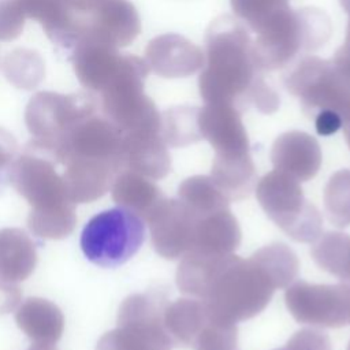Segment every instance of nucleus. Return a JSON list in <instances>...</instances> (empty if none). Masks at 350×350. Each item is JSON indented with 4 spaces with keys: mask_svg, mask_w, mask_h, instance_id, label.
<instances>
[{
    "mask_svg": "<svg viewBox=\"0 0 350 350\" xmlns=\"http://www.w3.org/2000/svg\"><path fill=\"white\" fill-rule=\"evenodd\" d=\"M278 288L254 253L246 260L231 253L216 258L200 299L212 317L237 324L262 312Z\"/></svg>",
    "mask_w": 350,
    "mask_h": 350,
    "instance_id": "nucleus-3",
    "label": "nucleus"
},
{
    "mask_svg": "<svg viewBox=\"0 0 350 350\" xmlns=\"http://www.w3.org/2000/svg\"><path fill=\"white\" fill-rule=\"evenodd\" d=\"M145 241V220L116 206L94 215L82 228L81 249L100 267L115 268L129 261Z\"/></svg>",
    "mask_w": 350,
    "mask_h": 350,
    "instance_id": "nucleus-9",
    "label": "nucleus"
},
{
    "mask_svg": "<svg viewBox=\"0 0 350 350\" xmlns=\"http://www.w3.org/2000/svg\"><path fill=\"white\" fill-rule=\"evenodd\" d=\"M256 34L253 49L258 67L275 71L287 66L297 55L323 46L329 38L331 23L321 10L287 8Z\"/></svg>",
    "mask_w": 350,
    "mask_h": 350,
    "instance_id": "nucleus-4",
    "label": "nucleus"
},
{
    "mask_svg": "<svg viewBox=\"0 0 350 350\" xmlns=\"http://www.w3.org/2000/svg\"><path fill=\"white\" fill-rule=\"evenodd\" d=\"M100 109L94 94H57L38 93L26 108V124L33 137L31 142L40 146L53 144L64 130L79 118Z\"/></svg>",
    "mask_w": 350,
    "mask_h": 350,
    "instance_id": "nucleus-11",
    "label": "nucleus"
},
{
    "mask_svg": "<svg viewBox=\"0 0 350 350\" xmlns=\"http://www.w3.org/2000/svg\"><path fill=\"white\" fill-rule=\"evenodd\" d=\"M27 350H57L53 345H38L33 343Z\"/></svg>",
    "mask_w": 350,
    "mask_h": 350,
    "instance_id": "nucleus-34",
    "label": "nucleus"
},
{
    "mask_svg": "<svg viewBox=\"0 0 350 350\" xmlns=\"http://www.w3.org/2000/svg\"><path fill=\"white\" fill-rule=\"evenodd\" d=\"M343 130H345V137H346L347 145H349V148H350V124L345 126V127H343Z\"/></svg>",
    "mask_w": 350,
    "mask_h": 350,
    "instance_id": "nucleus-35",
    "label": "nucleus"
},
{
    "mask_svg": "<svg viewBox=\"0 0 350 350\" xmlns=\"http://www.w3.org/2000/svg\"><path fill=\"white\" fill-rule=\"evenodd\" d=\"M120 170L133 171L150 179L167 176L171 171V156L161 134L157 131L123 134Z\"/></svg>",
    "mask_w": 350,
    "mask_h": 350,
    "instance_id": "nucleus-16",
    "label": "nucleus"
},
{
    "mask_svg": "<svg viewBox=\"0 0 350 350\" xmlns=\"http://www.w3.org/2000/svg\"><path fill=\"white\" fill-rule=\"evenodd\" d=\"M197 122L201 138L215 149L213 159L250 156L249 138L237 108L227 104H205L198 108Z\"/></svg>",
    "mask_w": 350,
    "mask_h": 350,
    "instance_id": "nucleus-13",
    "label": "nucleus"
},
{
    "mask_svg": "<svg viewBox=\"0 0 350 350\" xmlns=\"http://www.w3.org/2000/svg\"><path fill=\"white\" fill-rule=\"evenodd\" d=\"M314 127L320 135L335 134L340 127H343V120L340 116L332 112H320L314 118Z\"/></svg>",
    "mask_w": 350,
    "mask_h": 350,
    "instance_id": "nucleus-32",
    "label": "nucleus"
},
{
    "mask_svg": "<svg viewBox=\"0 0 350 350\" xmlns=\"http://www.w3.org/2000/svg\"><path fill=\"white\" fill-rule=\"evenodd\" d=\"M18 144L12 134L0 127V190L8 179L10 168L16 157Z\"/></svg>",
    "mask_w": 350,
    "mask_h": 350,
    "instance_id": "nucleus-30",
    "label": "nucleus"
},
{
    "mask_svg": "<svg viewBox=\"0 0 350 350\" xmlns=\"http://www.w3.org/2000/svg\"><path fill=\"white\" fill-rule=\"evenodd\" d=\"M167 305L161 291L129 295L119 308L118 327L98 339L96 350H172L164 325Z\"/></svg>",
    "mask_w": 350,
    "mask_h": 350,
    "instance_id": "nucleus-7",
    "label": "nucleus"
},
{
    "mask_svg": "<svg viewBox=\"0 0 350 350\" xmlns=\"http://www.w3.org/2000/svg\"><path fill=\"white\" fill-rule=\"evenodd\" d=\"M284 86L299 98L309 118L320 112H332L340 116L343 127L350 124V72L332 59L302 56L286 72Z\"/></svg>",
    "mask_w": 350,
    "mask_h": 350,
    "instance_id": "nucleus-5",
    "label": "nucleus"
},
{
    "mask_svg": "<svg viewBox=\"0 0 350 350\" xmlns=\"http://www.w3.org/2000/svg\"><path fill=\"white\" fill-rule=\"evenodd\" d=\"M241 228L230 208L197 215L194 243L190 252L223 256L234 253L241 243Z\"/></svg>",
    "mask_w": 350,
    "mask_h": 350,
    "instance_id": "nucleus-17",
    "label": "nucleus"
},
{
    "mask_svg": "<svg viewBox=\"0 0 350 350\" xmlns=\"http://www.w3.org/2000/svg\"><path fill=\"white\" fill-rule=\"evenodd\" d=\"M198 88L205 104H227L241 113L249 107L272 113L280 105L257 64L247 29L228 15L215 19L206 30Z\"/></svg>",
    "mask_w": 350,
    "mask_h": 350,
    "instance_id": "nucleus-1",
    "label": "nucleus"
},
{
    "mask_svg": "<svg viewBox=\"0 0 350 350\" xmlns=\"http://www.w3.org/2000/svg\"><path fill=\"white\" fill-rule=\"evenodd\" d=\"M275 350H332V345L327 334L314 328H302L283 347Z\"/></svg>",
    "mask_w": 350,
    "mask_h": 350,
    "instance_id": "nucleus-29",
    "label": "nucleus"
},
{
    "mask_svg": "<svg viewBox=\"0 0 350 350\" xmlns=\"http://www.w3.org/2000/svg\"><path fill=\"white\" fill-rule=\"evenodd\" d=\"M235 15L257 33L273 16L290 8L288 0H231Z\"/></svg>",
    "mask_w": 350,
    "mask_h": 350,
    "instance_id": "nucleus-26",
    "label": "nucleus"
},
{
    "mask_svg": "<svg viewBox=\"0 0 350 350\" xmlns=\"http://www.w3.org/2000/svg\"><path fill=\"white\" fill-rule=\"evenodd\" d=\"M141 22L129 0H68L66 46L97 42L113 48L129 45Z\"/></svg>",
    "mask_w": 350,
    "mask_h": 350,
    "instance_id": "nucleus-6",
    "label": "nucleus"
},
{
    "mask_svg": "<svg viewBox=\"0 0 350 350\" xmlns=\"http://www.w3.org/2000/svg\"><path fill=\"white\" fill-rule=\"evenodd\" d=\"M22 294L16 283L0 278V314H5L19 306Z\"/></svg>",
    "mask_w": 350,
    "mask_h": 350,
    "instance_id": "nucleus-31",
    "label": "nucleus"
},
{
    "mask_svg": "<svg viewBox=\"0 0 350 350\" xmlns=\"http://www.w3.org/2000/svg\"><path fill=\"white\" fill-rule=\"evenodd\" d=\"M145 221L152 245L161 257L175 260L191 250L197 215L179 198L164 197Z\"/></svg>",
    "mask_w": 350,
    "mask_h": 350,
    "instance_id": "nucleus-12",
    "label": "nucleus"
},
{
    "mask_svg": "<svg viewBox=\"0 0 350 350\" xmlns=\"http://www.w3.org/2000/svg\"><path fill=\"white\" fill-rule=\"evenodd\" d=\"M19 329L38 345H55L64 331V316L51 301L30 297L25 299L15 312Z\"/></svg>",
    "mask_w": 350,
    "mask_h": 350,
    "instance_id": "nucleus-18",
    "label": "nucleus"
},
{
    "mask_svg": "<svg viewBox=\"0 0 350 350\" xmlns=\"http://www.w3.org/2000/svg\"><path fill=\"white\" fill-rule=\"evenodd\" d=\"M149 70L165 78L189 77L202 68V51L187 38L170 33L153 38L145 51Z\"/></svg>",
    "mask_w": 350,
    "mask_h": 350,
    "instance_id": "nucleus-14",
    "label": "nucleus"
},
{
    "mask_svg": "<svg viewBox=\"0 0 350 350\" xmlns=\"http://www.w3.org/2000/svg\"><path fill=\"white\" fill-rule=\"evenodd\" d=\"M347 350H350V342H349V346H347Z\"/></svg>",
    "mask_w": 350,
    "mask_h": 350,
    "instance_id": "nucleus-36",
    "label": "nucleus"
},
{
    "mask_svg": "<svg viewBox=\"0 0 350 350\" xmlns=\"http://www.w3.org/2000/svg\"><path fill=\"white\" fill-rule=\"evenodd\" d=\"M211 319L205 304L198 298H179L164 310V325L174 347L193 349L198 335Z\"/></svg>",
    "mask_w": 350,
    "mask_h": 350,
    "instance_id": "nucleus-19",
    "label": "nucleus"
},
{
    "mask_svg": "<svg viewBox=\"0 0 350 350\" xmlns=\"http://www.w3.org/2000/svg\"><path fill=\"white\" fill-rule=\"evenodd\" d=\"M197 113L198 108L194 107H176L161 113L160 134L167 146L179 148L202 139Z\"/></svg>",
    "mask_w": 350,
    "mask_h": 350,
    "instance_id": "nucleus-24",
    "label": "nucleus"
},
{
    "mask_svg": "<svg viewBox=\"0 0 350 350\" xmlns=\"http://www.w3.org/2000/svg\"><path fill=\"white\" fill-rule=\"evenodd\" d=\"M321 149L314 137L293 130L279 135L271 149L275 171L283 172L298 182L312 179L321 165Z\"/></svg>",
    "mask_w": 350,
    "mask_h": 350,
    "instance_id": "nucleus-15",
    "label": "nucleus"
},
{
    "mask_svg": "<svg viewBox=\"0 0 350 350\" xmlns=\"http://www.w3.org/2000/svg\"><path fill=\"white\" fill-rule=\"evenodd\" d=\"M314 262L328 273L350 283V235L328 231L320 235L312 246Z\"/></svg>",
    "mask_w": 350,
    "mask_h": 350,
    "instance_id": "nucleus-22",
    "label": "nucleus"
},
{
    "mask_svg": "<svg viewBox=\"0 0 350 350\" xmlns=\"http://www.w3.org/2000/svg\"><path fill=\"white\" fill-rule=\"evenodd\" d=\"M193 350H239L237 324L211 316Z\"/></svg>",
    "mask_w": 350,
    "mask_h": 350,
    "instance_id": "nucleus-27",
    "label": "nucleus"
},
{
    "mask_svg": "<svg viewBox=\"0 0 350 350\" xmlns=\"http://www.w3.org/2000/svg\"><path fill=\"white\" fill-rule=\"evenodd\" d=\"M178 198L198 216L226 209L230 202L209 175L185 179L178 187Z\"/></svg>",
    "mask_w": 350,
    "mask_h": 350,
    "instance_id": "nucleus-23",
    "label": "nucleus"
},
{
    "mask_svg": "<svg viewBox=\"0 0 350 350\" xmlns=\"http://www.w3.org/2000/svg\"><path fill=\"white\" fill-rule=\"evenodd\" d=\"M284 301L301 324L339 328L350 324V283L314 284L294 280L286 287Z\"/></svg>",
    "mask_w": 350,
    "mask_h": 350,
    "instance_id": "nucleus-10",
    "label": "nucleus"
},
{
    "mask_svg": "<svg viewBox=\"0 0 350 350\" xmlns=\"http://www.w3.org/2000/svg\"><path fill=\"white\" fill-rule=\"evenodd\" d=\"M323 198L328 220L339 228L350 226V170H340L331 175Z\"/></svg>",
    "mask_w": 350,
    "mask_h": 350,
    "instance_id": "nucleus-25",
    "label": "nucleus"
},
{
    "mask_svg": "<svg viewBox=\"0 0 350 350\" xmlns=\"http://www.w3.org/2000/svg\"><path fill=\"white\" fill-rule=\"evenodd\" d=\"M349 14V22H347V27H346V36H345V41L342 44V46L336 51L335 56H334V62L343 68L345 71L350 72V7L347 10H345Z\"/></svg>",
    "mask_w": 350,
    "mask_h": 350,
    "instance_id": "nucleus-33",
    "label": "nucleus"
},
{
    "mask_svg": "<svg viewBox=\"0 0 350 350\" xmlns=\"http://www.w3.org/2000/svg\"><path fill=\"white\" fill-rule=\"evenodd\" d=\"M111 193L119 206L134 212L144 220L164 200L163 191L150 178L133 171L119 172L111 186Z\"/></svg>",
    "mask_w": 350,
    "mask_h": 350,
    "instance_id": "nucleus-21",
    "label": "nucleus"
},
{
    "mask_svg": "<svg viewBox=\"0 0 350 350\" xmlns=\"http://www.w3.org/2000/svg\"><path fill=\"white\" fill-rule=\"evenodd\" d=\"M25 15L18 0H0V40H12L23 27Z\"/></svg>",
    "mask_w": 350,
    "mask_h": 350,
    "instance_id": "nucleus-28",
    "label": "nucleus"
},
{
    "mask_svg": "<svg viewBox=\"0 0 350 350\" xmlns=\"http://www.w3.org/2000/svg\"><path fill=\"white\" fill-rule=\"evenodd\" d=\"M256 197L267 216L291 239L312 243L321 235L323 216L294 178L273 170L258 180Z\"/></svg>",
    "mask_w": 350,
    "mask_h": 350,
    "instance_id": "nucleus-8",
    "label": "nucleus"
},
{
    "mask_svg": "<svg viewBox=\"0 0 350 350\" xmlns=\"http://www.w3.org/2000/svg\"><path fill=\"white\" fill-rule=\"evenodd\" d=\"M37 249L33 239L21 228L0 230V278L23 282L34 271Z\"/></svg>",
    "mask_w": 350,
    "mask_h": 350,
    "instance_id": "nucleus-20",
    "label": "nucleus"
},
{
    "mask_svg": "<svg viewBox=\"0 0 350 350\" xmlns=\"http://www.w3.org/2000/svg\"><path fill=\"white\" fill-rule=\"evenodd\" d=\"M56 165L51 156L29 144L15 157L8 172L11 186L31 206L29 230L44 239H63L77 224L75 204L70 200Z\"/></svg>",
    "mask_w": 350,
    "mask_h": 350,
    "instance_id": "nucleus-2",
    "label": "nucleus"
}]
</instances>
